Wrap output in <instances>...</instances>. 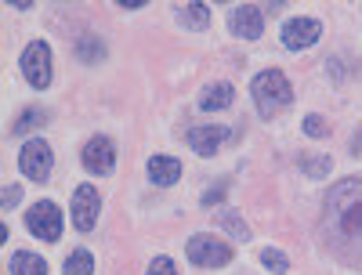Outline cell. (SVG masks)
I'll list each match as a JSON object with an SVG mask.
<instances>
[{
	"label": "cell",
	"instance_id": "obj_2",
	"mask_svg": "<svg viewBox=\"0 0 362 275\" xmlns=\"http://www.w3.org/2000/svg\"><path fill=\"white\" fill-rule=\"evenodd\" d=\"M250 95H254V102H257V116H261V119H276L279 112L290 109L293 87H290V80H286L279 69H264V73H257V76L250 80Z\"/></svg>",
	"mask_w": 362,
	"mask_h": 275
},
{
	"label": "cell",
	"instance_id": "obj_27",
	"mask_svg": "<svg viewBox=\"0 0 362 275\" xmlns=\"http://www.w3.org/2000/svg\"><path fill=\"white\" fill-rule=\"evenodd\" d=\"M358 148H362V138H358Z\"/></svg>",
	"mask_w": 362,
	"mask_h": 275
},
{
	"label": "cell",
	"instance_id": "obj_25",
	"mask_svg": "<svg viewBox=\"0 0 362 275\" xmlns=\"http://www.w3.org/2000/svg\"><path fill=\"white\" fill-rule=\"evenodd\" d=\"M218 199H225V189H221V185H214V192H206V196H203V206H214Z\"/></svg>",
	"mask_w": 362,
	"mask_h": 275
},
{
	"label": "cell",
	"instance_id": "obj_15",
	"mask_svg": "<svg viewBox=\"0 0 362 275\" xmlns=\"http://www.w3.org/2000/svg\"><path fill=\"white\" fill-rule=\"evenodd\" d=\"M177 22L185 29H206L210 25V8L206 4H181L177 8Z\"/></svg>",
	"mask_w": 362,
	"mask_h": 275
},
{
	"label": "cell",
	"instance_id": "obj_8",
	"mask_svg": "<svg viewBox=\"0 0 362 275\" xmlns=\"http://www.w3.org/2000/svg\"><path fill=\"white\" fill-rule=\"evenodd\" d=\"M319 37H322V22L319 18H290L283 25V33H279L286 51H305V47L319 44Z\"/></svg>",
	"mask_w": 362,
	"mask_h": 275
},
{
	"label": "cell",
	"instance_id": "obj_12",
	"mask_svg": "<svg viewBox=\"0 0 362 275\" xmlns=\"http://www.w3.org/2000/svg\"><path fill=\"white\" fill-rule=\"evenodd\" d=\"M177 177H181V160H174V156H153L148 160V181H153V185L170 189V185H177Z\"/></svg>",
	"mask_w": 362,
	"mask_h": 275
},
{
	"label": "cell",
	"instance_id": "obj_4",
	"mask_svg": "<svg viewBox=\"0 0 362 275\" xmlns=\"http://www.w3.org/2000/svg\"><path fill=\"white\" fill-rule=\"evenodd\" d=\"M25 228L44 242H58V235H62V210L51 199H40L25 210Z\"/></svg>",
	"mask_w": 362,
	"mask_h": 275
},
{
	"label": "cell",
	"instance_id": "obj_14",
	"mask_svg": "<svg viewBox=\"0 0 362 275\" xmlns=\"http://www.w3.org/2000/svg\"><path fill=\"white\" fill-rule=\"evenodd\" d=\"M11 275H47V261L40 254H29V250H18L11 257Z\"/></svg>",
	"mask_w": 362,
	"mask_h": 275
},
{
	"label": "cell",
	"instance_id": "obj_13",
	"mask_svg": "<svg viewBox=\"0 0 362 275\" xmlns=\"http://www.w3.org/2000/svg\"><path fill=\"white\" fill-rule=\"evenodd\" d=\"M232 98H235V87H232V83H225V80H218V83L203 87V95H199V109H203V112H218V109H228V105H232Z\"/></svg>",
	"mask_w": 362,
	"mask_h": 275
},
{
	"label": "cell",
	"instance_id": "obj_18",
	"mask_svg": "<svg viewBox=\"0 0 362 275\" xmlns=\"http://www.w3.org/2000/svg\"><path fill=\"white\" fill-rule=\"evenodd\" d=\"M76 58H80V62H102V58H105V44L98 37H83L76 44Z\"/></svg>",
	"mask_w": 362,
	"mask_h": 275
},
{
	"label": "cell",
	"instance_id": "obj_24",
	"mask_svg": "<svg viewBox=\"0 0 362 275\" xmlns=\"http://www.w3.org/2000/svg\"><path fill=\"white\" fill-rule=\"evenodd\" d=\"M18 203H22V189H18V185H4V199H0L4 213H8V210H15Z\"/></svg>",
	"mask_w": 362,
	"mask_h": 275
},
{
	"label": "cell",
	"instance_id": "obj_21",
	"mask_svg": "<svg viewBox=\"0 0 362 275\" xmlns=\"http://www.w3.org/2000/svg\"><path fill=\"white\" fill-rule=\"evenodd\" d=\"M329 167H334V163H329V156H305V160H300V170H305L308 177H326Z\"/></svg>",
	"mask_w": 362,
	"mask_h": 275
},
{
	"label": "cell",
	"instance_id": "obj_19",
	"mask_svg": "<svg viewBox=\"0 0 362 275\" xmlns=\"http://www.w3.org/2000/svg\"><path fill=\"white\" fill-rule=\"evenodd\" d=\"M44 124H47V116H44L40 109H25L15 124H11V134H29L33 127H44Z\"/></svg>",
	"mask_w": 362,
	"mask_h": 275
},
{
	"label": "cell",
	"instance_id": "obj_17",
	"mask_svg": "<svg viewBox=\"0 0 362 275\" xmlns=\"http://www.w3.org/2000/svg\"><path fill=\"white\" fill-rule=\"evenodd\" d=\"M214 221H218L221 228H228V232H232L235 239H250V225H247L243 218H239V213H235V210H221V213H218V218H214Z\"/></svg>",
	"mask_w": 362,
	"mask_h": 275
},
{
	"label": "cell",
	"instance_id": "obj_9",
	"mask_svg": "<svg viewBox=\"0 0 362 275\" xmlns=\"http://www.w3.org/2000/svg\"><path fill=\"white\" fill-rule=\"evenodd\" d=\"M80 163H83V170H87V174H109V170H112V163H116V145H112L109 138L95 134V138H90V141L83 145Z\"/></svg>",
	"mask_w": 362,
	"mask_h": 275
},
{
	"label": "cell",
	"instance_id": "obj_20",
	"mask_svg": "<svg viewBox=\"0 0 362 275\" xmlns=\"http://www.w3.org/2000/svg\"><path fill=\"white\" fill-rule=\"evenodd\" d=\"M261 264H264L268 271H276V275H286V271H290L286 254H283V250H272V247H264V250H261Z\"/></svg>",
	"mask_w": 362,
	"mask_h": 275
},
{
	"label": "cell",
	"instance_id": "obj_23",
	"mask_svg": "<svg viewBox=\"0 0 362 275\" xmlns=\"http://www.w3.org/2000/svg\"><path fill=\"white\" fill-rule=\"evenodd\" d=\"M145 275H177V268H174V261L170 257H156L153 264H148V271Z\"/></svg>",
	"mask_w": 362,
	"mask_h": 275
},
{
	"label": "cell",
	"instance_id": "obj_6",
	"mask_svg": "<svg viewBox=\"0 0 362 275\" xmlns=\"http://www.w3.org/2000/svg\"><path fill=\"white\" fill-rule=\"evenodd\" d=\"M18 69L25 73L29 87L44 90V87L51 83V47H47V44H40V40H33V44H29V47L22 51Z\"/></svg>",
	"mask_w": 362,
	"mask_h": 275
},
{
	"label": "cell",
	"instance_id": "obj_11",
	"mask_svg": "<svg viewBox=\"0 0 362 275\" xmlns=\"http://www.w3.org/2000/svg\"><path fill=\"white\" fill-rule=\"evenodd\" d=\"M185 138H189V145H192L196 156H214V152L225 145L228 131H225V127H214V124H203V127H189Z\"/></svg>",
	"mask_w": 362,
	"mask_h": 275
},
{
	"label": "cell",
	"instance_id": "obj_26",
	"mask_svg": "<svg viewBox=\"0 0 362 275\" xmlns=\"http://www.w3.org/2000/svg\"><path fill=\"white\" fill-rule=\"evenodd\" d=\"M119 8H124V11H134V8H145V0H119Z\"/></svg>",
	"mask_w": 362,
	"mask_h": 275
},
{
	"label": "cell",
	"instance_id": "obj_7",
	"mask_svg": "<svg viewBox=\"0 0 362 275\" xmlns=\"http://www.w3.org/2000/svg\"><path fill=\"white\" fill-rule=\"evenodd\" d=\"M102 213V192L90 185V181H83V185L73 189V225L80 232H90Z\"/></svg>",
	"mask_w": 362,
	"mask_h": 275
},
{
	"label": "cell",
	"instance_id": "obj_5",
	"mask_svg": "<svg viewBox=\"0 0 362 275\" xmlns=\"http://www.w3.org/2000/svg\"><path fill=\"white\" fill-rule=\"evenodd\" d=\"M18 167L29 181H47L51 177V167H54V152L44 138H29L18 152Z\"/></svg>",
	"mask_w": 362,
	"mask_h": 275
},
{
	"label": "cell",
	"instance_id": "obj_10",
	"mask_svg": "<svg viewBox=\"0 0 362 275\" xmlns=\"http://www.w3.org/2000/svg\"><path fill=\"white\" fill-rule=\"evenodd\" d=\"M228 29H232L239 40H257V37H261V29H264V15H261V8H257V4H239V8H232V15H228Z\"/></svg>",
	"mask_w": 362,
	"mask_h": 275
},
{
	"label": "cell",
	"instance_id": "obj_1",
	"mask_svg": "<svg viewBox=\"0 0 362 275\" xmlns=\"http://www.w3.org/2000/svg\"><path fill=\"white\" fill-rule=\"evenodd\" d=\"M326 225L344 257L362 261V177H348L326 196Z\"/></svg>",
	"mask_w": 362,
	"mask_h": 275
},
{
	"label": "cell",
	"instance_id": "obj_3",
	"mask_svg": "<svg viewBox=\"0 0 362 275\" xmlns=\"http://www.w3.org/2000/svg\"><path fill=\"white\" fill-rule=\"evenodd\" d=\"M185 254H189V261L199 264V268H221V264L232 261V247H228V242L218 239V235H206V232L189 235Z\"/></svg>",
	"mask_w": 362,
	"mask_h": 275
},
{
	"label": "cell",
	"instance_id": "obj_16",
	"mask_svg": "<svg viewBox=\"0 0 362 275\" xmlns=\"http://www.w3.org/2000/svg\"><path fill=\"white\" fill-rule=\"evenodd\" d=\"M62 275H95V254L90 250H73L62 264Z\"/></svg>",
	"mask_w": 362,
	"mask_h": 275
},
{
	"label": "cell",
	"instance_id": "obj_22",
	"mask_svg": "<svg viewBox=\"0 0 362 275\" xmlns=\"http://www.w3.org/2000/svg\"><path fill=\"white\" fill-rule=\"evenodd\" d=\"M305 134L308 138H326V119L322 116H305Z\"/></svg>",
	"mask_w": 362,
	"mask_h": 275
}]
</instances>
